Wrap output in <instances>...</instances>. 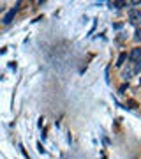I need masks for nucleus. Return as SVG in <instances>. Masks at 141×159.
<instances>
[{
    "instance_id": "3",
    "label": "nucleus",
    "mask_w": 141,
    "mask_h": 159,
    "mask_svg": "<svg viewBox=\"0 0 141 159\" xmlns=\"http://www.w3.org/2000/svg\"><path fill=\"white\" fill-rule=\"evenodd\" d=\"M129 60L131 62H140L141 60V48H132L129 53Z\"/></svg>"
},
{
    "instance_id": "4",
    "label": "nucleus",
    "mask_w": 141,
    "mask_h": 159,
    "mask_svg": "<svg viewBox=\"0 0 141 159\" xmlns=\"http://www.w3.org/2000/svg\"><path fill=\"white\" fill-rule=\"evenodd\" d=\"M14 14H16V7H14V9H11V11H9V13H7V14H5V18H4V23H5V25H9V23H11V21L14 20Z\"/></svg>"
},
{
    "instance_id": "8",
    "label": "nucleus",
    "mask_w": 141,
    "mask_h": 159,
    "mask_svg": "<svg viewBox=\"0 0 141 159\" xmlns=\"http://www.w3.org/2000/svg\"><path fill=\"white\" fill-rule=\"evenodd\" d=\"M127 104H129V108H136V103H134V101H129Z\"/></svg>"
},
{
    "instance_id": "6",
    "label": "nucleus",
    "mask_w": 141,
    "mask_h": 159,
    "mask_svg": "<svg viewBox=\"0 0 141 159\" xmlns=\"http://www.w3.org/2000/svg\"><path fill=\"white\" fill-rule=\"evenodd\" d=\"M111 5H113V7H117V9H120V7H123V5H127V2H113Z\"/></svg>"
},
{
    "instance_id": "7",
    "label": "nucleus",
    "mask_w": 141,
    "mask_h": 159,
    "mask_svg": "<svg viewBox=\"0 0 141 159\" xmlns=\"http://www.w3.org/2000/svg\"><path fill=\"white\" fill-rule=\"evenodd\" d=\"M136 39L141 41V28H138V30H136Z\"/></svg>"
},
{
    "instance_id": "5",
    "label": "nucleus",
    "mask_w": 141,
    "mask_h": 159,
    "mask_svg": "<svg viewBox=\"0 0 141 159\" xmlns=\"http://www.w3.org/2000/svg\"><path fill=\"white\" fill-rule=\"evenodd\" d=\"M125 59H127V53H122L120 57H118V62H117V65H118V67H120V65H123Z\"/></svg>"
},
{
    "instance_id": "2",
    "label": "nucleus",
    "mask_w": 141,
    "mask_h": 159,
    "mask_svg": "<svg viewBox=\"0 0 141 159\" xmlns=\"http://www.w3.org/2000/svg\"><path fill=\"white\" fill-rule=\"evenodd\" d=\"M129 21H131L132 25L141 23V11H138V9H131V11H129Z\"/></svg>"
},
{
    "instance_id": "1",
    "label": "nucleus",
    "mask_w": 141,
    "mask_h": 159,
    "mask_svg": "<svg viewBox=\"0 0 141 159\" xmlns=\"http://www.w3.org/2000/svg\"><path fill=\"white\" fill-rule=\"evenodd\" d=\"M140 71H141V60L140 62H132V64H129V65L122 71V78L129 80V78H132L136 73H140Z\"/></svg>"
}]
</instances>
